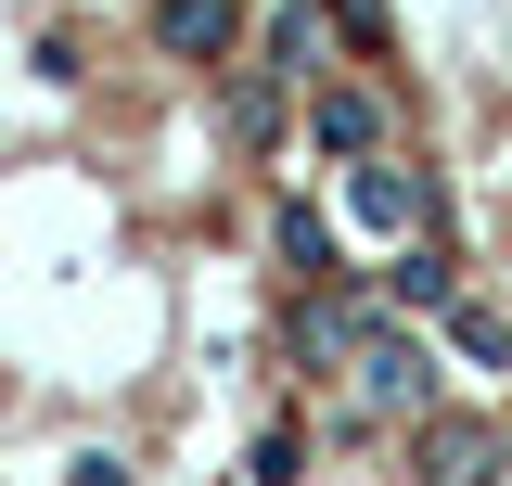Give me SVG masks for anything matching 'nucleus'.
Masks as SVG:
<instances>
[{
  "mask_svg": "<svg viewBox=\"0 0 512 486\" xmlns=\"http://www.w3.org/2000/svg\"><path fill=\"white\" fill-rule=\"evenodd\" d=\"M384 320H397V307H384V282H359V269H346V282H308V295H295L282 346H295V371H359V346H372Z\"/></svg>",
  "mask_w": 512,
  "mask_h": 486,
  "instance_id": "f257e3e1",
  "label": "nucleus"
},
{
  "mask_svg": "<svg viewBox=\"0 0 512 486\" xmlns=\"http://www.w3.org/2000/svg\"><path fill=\"white\" fill-rule=\"evenodd\" d=\"M346 218L384 231V243H410V231H448V192H436V167H410V154L384 141V154L346 167Z\"/></svg>",
  "mask_w": 512,
  "mask_h": 486,
  "instance_id": "f03ea898",
  "label": "nucleus"
},
{
  "mask_svg": "<svg viewBox=\"0 0 512 486\" xmlns=\"http://www.w3.org/2000/svg\"><path fill=\"white\" fill-rule=\"evenodd\" d=\"M397 448H410V486H500L512 474L500 423H474V410H423V423H397Z\"/></svg>",
  "mask_w": 512,
  "mask_h": 486,
  "instance_id": "7ed1b4c3",
  "label": "nucleus"
},
{
  "mask_svg": "<svg viewBox=\"0 0 512 486\" xmlns=\"http://www.w3.org/2000/svg\"><path fill=\"white\" fill-rule=\"evenodd\" d=\"M359 410H372V423H423V410H436V346H423L410 320H384L372 346H359Z\"/></svg>",
  "mask_w": 512,
  "mask_h": 486,
  "instance_id": "20e7f679",
  "label": "nucleus"
},
{
  "mask_svg": "<svg viewBox=\"0 0 512 486\" xmlns=\"http://www.w3.org/2000/svg\"><path fill=\"white\" fill-rule=\"evenodd\" d=\"M397 141V116H384V90H359V77H320L308 90V154H333V167H359V154H384Z\"/></svg>",
  "mask_w": 512,
  "mask_h": 486,
  "instance_id": "39448f33",
  "label": "nucleus"
},
{
  "mask_svg": "<svg viewBox=\"0 0 512 486\" xmlns=\"http://www.w3.org/2000/svg\"><path fill=\"white\" fill-rule=\"evenodd\" d=\"M333 39H346V26H333V0H269L256 64H269V77H295V90H320V77H333Z\"/></svg>",
  "mask_w": 512,
  "mask_h": 486,
  "instance_id": "423d86ee",
  "label": "nucleus"
},
{
  "mask_svg": "<svg viewBox=\"0 0 512 486\" xmlns=\"http://www.w3.org/2000/svg\"><path fill=\"white\" fill-rule=\"evenodd\" d=\"M372 282H384V307H397V320H448V307H461V256H448V231H410Z\"/></svg>",
  "mask_w": 512,
  "mask_h": 486,
  "instance_id": "0eeeda50",
  "label": "nucleus"
},
{
  "mask_svg": "<svg viewBox=\"0 0 512 486\" xmlns=\"http://www.w3.org/2000/svg\"><path fill=\"white\" fill-rule=\"evenodd\" d=\"M154 52L167 64H231L244 52V0H154Z\"/></svg>",
  "mask_w": 512,
  "mask_h": 486,
  "instance_id": "6e6552de",
  "label": "nucleus"
},
{
  "mask_svg": "<svg viewBox=\"0 0 512 486\" xmlns=\"http://www.w3.org/2000/svg\"><path fill=\"white\" fill-rule=\"evenodd\" d=\"M269 243H282V269H308V282H346V243H333V218H320L308 192H282V218H269Z\"/></svg>",
  "mask_w": 512,
  "mask_h": 486,
  "instance_id": "1a4fd4ad",
  "label": "nucleus"
},
{
  "mask_svg": "<svg viewBox=\"0 0 512 486\" xmlns=\"http://www.w3.org/2000/svg\"><path fill=\"white\" fill-rule=\"evenodd\" d=\"M282 90H295V77H269V64H231V90H218L231 141H269V128H282Z\"/></svg>",
  "mask_w": 512,
  "mask_h": 486,
  "instance_id": "9d476101",
  "label": "nucleus"
},
{
  "mask_svg": "<svg viewBox=\"0 0 512 486\" xmlns=\"http://www.w3.org/2000/svg\"><path fill=\"white\" fill-rule=\"evenodd\" d=\"M448 359H474V371H512V320L461 295V307H448Z\"/></svg>",
  "mask_w": 512,
  "mask_h": 486,
  "instance_id": "9b49d317",
  "label": "nucleus"
},
{
  "mask_svg": "<svg viewBox=\"0 0 512 486\" xmlns=\"http://www.w3.org/2000/svg\"><path fill=\"white\" fill-rule=\"evenodd\" d=\"M244 474H256V486H308V423H269Z\"/></svg>",
  "mask_w": 512,
  "mask_h": 486,
  "instance_id": "f8f14e48",
  "label": "nucleus"
},
{
  "mask_svg": "<svg viewBox=\"0 0 512 486\" xmlns=\"http://www.w3.org/2000/svg\"><path fill=\"white\" fill-rule=\"evenodd\" d=\"M333 26L359 39V64H384V0H333Z\"/></svg>",
  "mask_w": 512,
  "mask_h": 486,
  "instance_id": "ddd939ff",
  "label": "nucleus"
},
{
  "mask_svg": "<svg viewBox=\"0 0 512 486\" xmlns=\"http://www.w3.org/2000/svg\"><path fill=\"white\" fill-rule=\"evenodd\" d=\"M64 486H128V461H116V448H90V461H77Z\"/></svg>",
  "mask_w": 512,
  "mask_h": 486,
  "instance_id": "4468645a",
  "label": "nucleus"
}]
</instances>
